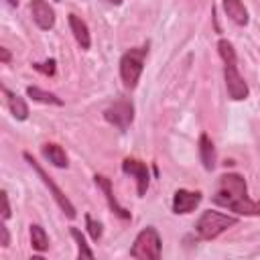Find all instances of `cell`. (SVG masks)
<instances>
[{
	"label": "cell",
	"instance_id": "obj_1",
	"mask_svg": "<svg viewBox=\"0 0 260 260\" xmlns=\"http://www.w3.org/2000/svg\"><path fill=\"white\" fill-rule=\"evenodd\" d=\"M213 203L236 211L238 215H260V201H252L248 197L246 181L238 173H228L219 177Z\"/></svg>",
	"mask_w": 260,
	"mask_h": 260
},
{
	"label": "cell",
	"instance_id": "obj_2",
	"mask_svg": "<svg viewBox=\"0 0 260 260\" xmlns=\"http://www.w3.org/2000/svg\"><path fill=\"white\" fill-rule=\"evenodd\" d=\"M217 51H219V57L223 61V79H225L228 95L234 102L246 100L250 95V89H248V83L244 81V77L238 71V57H236L234 45L225 39H219L217 41Z\"/></svg>",
	"mask_w": 260,
	"mask_h": 260
},
{
	"label": "cell",
	"instance_id": "obj_3",
	"mask_svg": "<svg viewBox=\"0 0 260 260\" xmlns=\"http://www.w3.org/2000/svg\"><path fill=\"white\" fill-rule=\"evenodd\" d=\"M146 57H148V43L142 45V47L128 49V51L120 57V77H122L124 87L134 89V87L138 85V79H140V75H142Z\"/></svg>",
	"mask_w": 260,
	"mask_h": 260
},
{
	"label": "cell",
	"instance_id": "obj_4",
	"mask_svg": "<svg viewBox=\"0 0 260 260\" xmlns=\"http://www.w3.org/2000/svg\"><path fill=\"white\" fill-rule=\"evenodd\" d=\"M236 223H238L236 215H228V213H221V211L207 209L199 215V219L195 223V232L201 240H215L219 234H223L225 230H230Z\"/></svg>",
	"mask_w": 260,
	"mask_h": 260
},
{
	"label": "cell",
	"instance_id": "obj_5",
	"mask_svg": "<svg viewBox=\"0 0 260 260\" xmlns=\"http://www.w3.org/2000/svg\"><path fill=\"white\" fill-rule=\"evenodd\" d=\"M160 248H162L160 234L156 232V228L148 225V228L140 230L138 236L134 238V244L130 248V256L138 258V260H158Z\"/></svg>",
	"mask_w": 260,
	"mask_h": 260
},
{
	"label": "cell",
	"instance_id": "obj_6",
	"mask_svg": "<svg viewBox=\"0 0 260 260\" xmlns=\"http://www.w3.org/2000/svg\"><path fill=\"white\" fill-rule=\"evenodd\" d=\"M22 156H24V160H26V162L32 167V171L39 175V179L45 183V187L49 189V193L53 195V199H55V203L61 207V211H63V213H65L69 219H73V217L77 215V213H75V205H73V203L69 201V197H67V195H65V193H63V191L57 187V183L53 181V177H49V173H47V171H45V169H43V167H41V165H39V162H37V160L30 156V152H24Z\"/></svg>",
	"mask_w": 260,
	"mask_h": 260
},
{
	"label": "cell",
	"instance_id": "obj_7",
	"mask_svg": "<svg viewBox=\"0 0 260 260\" xmlns=\"http://www.w3.org/2000/svg\"><path fill=\"white\" fill-rule=\"evenodd\" d=\"M104 118L108 124H112L114 128H118L120 132H124L132 122H134V104L126 98L110 104L104 110Z\"/></svg>",
	"mask_w": 260,
	"mask_h": 260
},
{
	"label": "cell",
	"instance_id": "obj_8",
	"mask_svg": "<svg viewBox=\"0 0 260 260\" xmlns=\"http://www.w3.org/2000/svg\"><path fill=\"white\" fill-rule=\"evenodd\" d=\"M122 171L136 181V193H138V197H144L146 191H148V185H150V173H148L146 162H142L138 158H132V156H126L122 160Z\"/></svg>",
	"mask_w": 260,
	"mask_h": 260
},
{
	"label": "cell",
	"instance_id": "obj_9",
	"mask_svg": "<svg viewBox=\"0 0 260 260\" xmlns=\"http://www.w3.org/2000/svg\"><path fill=\"white\" fill-rule=\"evenodd\" d=\"M203 195L201 191H187V189H177L175 195H173V211L177 215H185V213H191L199 203H201Z\"/></svg>",
	"mask_w": 260,
	"mask_h": 260
},
{
	"label": "cell",
	"instance_id": "obj_10",
	"mask_svg": "<svg viewBox=\"0 0 260 260\" xmlns=\"http://www.w3.org/2000/svg\"><path fill=\"white\" fill-rule=\"evenodd\" d=\"M30 14L41 30H51L55 26V10L47 0H30Z\"/></svg>",
	"mask_w": 260,
	"mask_h": 260
},
{
	"label": "cell",
	"instance_id": "obj_11",
	"mask_svg": "<svg viewBox=\"0 0 260 260\" xmlns=\"http://www.w3.org/2000/svg\"><path fill=\"white\" fill-rule=\"evenodd\" d=\"M93 181H95V185L104 191V195H106V201H108V205H110V209H112V213L114 215H118L120 219H130L132 215H130V211L128 209H124L120 203H118V199L114 197V191H112V181L108 179V177H104V175H95L93 177Z\"/></svg>",
	"mask_w": 260,
	"mask_h": 260
},
{
	"label": "cell",
	"instance_id": "obj_12",
	"mask_svg": "<svg viewBox=\"0 0 260 260\" xmlns=\"http://www.w3.org/2000/svg\"><path fill=\"white\" fill-rule=\"evenodd\" d=\"M67 20H69V28H71V32H73L77 45H79L83 51H87V49L91 47V35H89L87 22H85L81 16H77V14H69Z\"/></svg>",
	"mask_w": 260,
	"mask_h": 260
},
{
	"label": "cell",
	"instance_id": "obj_13",
	"mask_svg": "<svg viewBox=\"0 0 260 260\" xmlns=\"http://www.w3.org/2000/svg\"><path fill=\"white\" fill-rule=\"evenodd\" d=\"M41 152H43V156H45L53 167H57V169H67V167H69L67 154H65V150H63L59 144H55V142H45V144L41 146Z\"/></svg>",
	"mask_w": 260,
	"mask_h": 260
},
{
	"label": "cell",
	"instance_id": "obj_14",
	"mask_svg": "<svg viewBox=\"0 0 260 260\" xmlns=\"http://www.w3.org/2000/svg\"><path fill=\"white\" fill-rule=\"evenodd\" d=\"M199 158H201L205 171H213V169H215V160H217V156H215V146H213L211 138H209L205 132L199 136Z\"/></svg>",
	"mask_w": 260,
	"mask_h": 260
},
{
	"label": "cell",
	"instance_id": "obj_15",
	"mask_svg": "<svg viewBox=\"0 0 260 260\" xmlns=\"http://www.w3.org/2000/svg\"><path fill=\"white\" fill-rule=\"evenodd\" d=\"M223 10H225L228 18H230L232 22L240 24V26H246L248 20H250L248 10H246V6H244L242 0H223Z\"/></svg>",
	"mask_w": 260,
	"mask_h": 260
},
{
	"label": "cell",
	"instance_id": "obj_16",
	"mask_svg": "<svg viewBox=\"0 0 260 260\" xmlns=\"http://www.w3.org/2000/svg\"><path fill=\"white\" fill-rule=\"evenodd\" d=\"M2 93L6 95V104H8L10 114L16 120H26L28 118V106H26V102L20 95H16L14 91H10L8 87H2Z\"/></svg>",
	"mask_w": 260,
	"mask_h": 260
},
{
	"label": "cell",
	"instance_id": "obj_17",
	"mask_svg": "<svg viewBox=\"0 0 260 260\" xmlns=\"http://www.w3.org/2000/svg\"><path fill=\"white\" fill-rule=\"evenodd\" d=\"M28 232H30V246H32L37 252H45V250H49V236H47V232H45L43 225H39V223H30Z\"/></svg>",
	"mask_w": 260,
	"mask_h": 260
},
{
	"label": "cell",
	"instance_id": "obj_18",
	"mask_svg": "<svg viewBox=\"0 0 260 260\" xmlns=\"http://www.w3.org/2000/svg\"><path fill=\"white\" fill-rule=\"evenodd\" d=\"M26 95H28V98H32L35 102H41V104L63 106V100H61V98H57L55 93L45 91V89H41V87H37V85H28V87H26Z\"/></svg>",
	"mask_w": 260,
	"mask_h": 260
},
{
	"label": "cell",
	"instance_id": "obj_19",
	"mask_svg": "<svg viewBox=\"0 0 260 260\" xmlns=\"http://www.w3.org/2000/svg\"><path fill=\"white\" fill-rule=\"evenodd\" d=\"M71 238L77 244V258H93V250L87 246L83 234L79 232V228H71Z\"/></svg>",
	"mask_w": 260,
	"mask_h": 260
},
{
	"label": "cell",
	"instance_id": "obj_20",
	"mask_svg": "<svg viewBox=\"0 0 260 260\" xmlns=\"http://www.w3.org/2000/svg\"><path fill=\"white\" fill-rule=\"evenodd\" d=\"M85 228H87V234H89V238H91L93 242H98V240L102 238V234H104V225H102V221H95L89 213L85 215Z\"/></svg>",
	"mask_w": 260,
	"mask_h": 260
},
{
	"label": "cell",
	"instance_id": "obj_21",
	"mask_svg": "<svg viewBox=\"0 0 260 260\" xmlns=\"http://www.w3.org/2000/svg\"><path fill=\"white\" fill-rule=\"evenodd\" d=\"M57 65V61L51 57V59H47L45 63H32V69H37V71H41L43 75H55V67Z\"/></svg>",
	"mask_w": 260,
	"mask_h": 260
},
{
	"label": "cell",
	"instance_id": "obj_22",
	"mask_svg": "<svg viewBox=\"0 0 260 260\" xmlns=\"http://www.w3.org/2000/svg\"><path fill=\"white\" fill-rule=\"evenodd\" d=\"M0 195H2V219L6 221L10 217V201H8V193L6 191H2Z\"/></svg>",
	"mask_w": 260,
	"mask_h": 260
},
{
	"label": "cell",
	"instance_id": "obj_23",
	"mask_svg": "<svg viewBox=\"0 0 260 260\" xmlns=\"http://www.w3.org/2000/svg\"><path fill=\"white\" fill-rule=\"evenodd\" d=\"M0 232H2V246H4V248H8V246H10V234H8L6 223H2V225H0Z\"/></svg>",
	"mask_w": 260,
	"mask_h": 260
},
{
	"label": "cell",
	"instance_id": "obj_24",
	"mask_svg": "<svg viewBox=\"0 0 260 260\" xmlns=\"http://www.w3.org/2000/svg\"><path fill=\"white\" fill-rule=\"evenodd\" d=\"M0 59H2V63H10V53H8V49H0Z\"/></svg>",
	"mask_w": 260,
	"mask_h": 260
},
{
	"label": "cell",
	"instance_id": "obj_25",
	"mask_svg": "<svg viewBox=\"0 0 260 260\" xmlns=\"http://www.w3.org/2000/svg\"><path fill=\"white\" fill-rule=\"evenodd\" d=\"M6 2H8V6H12V8L18 6V0H6Z\"/></svg>",
	"mask_w": 260,
	"mask_h": 260
},
{
	"label": "cell",
	"instance_id": "obj_26",
	"mask_svg": "<svg viewBox=\"0 0 260 260\" xmlns=\"http://www.w3.org/2000/svg\"><path fill=\"white\" fill-rule=\"evenodd\" d=\"M106 2H110V4H116V6H120L124 0H106Z\"/></svg>",
	"mask_w": 260,
	"mask_h": 260
}]
</instances>
